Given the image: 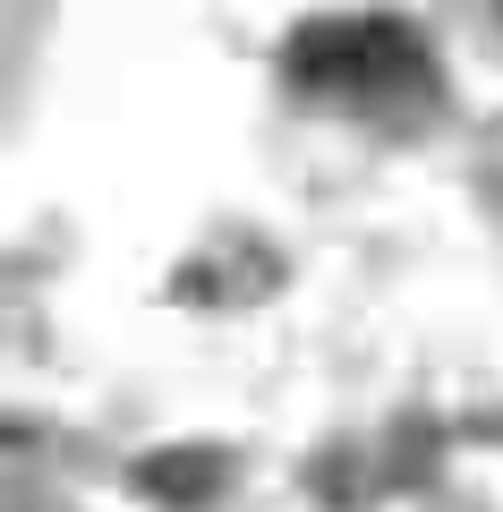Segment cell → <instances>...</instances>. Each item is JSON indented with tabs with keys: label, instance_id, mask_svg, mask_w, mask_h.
<instances>
[{
	"label": "cell",
	"instance_id": "1",
	"mask_svg": "<svg viewBox=\"0 0 503 512\" xmlns=\"http://www.w3.org/2000/svg\"><path fill=\"white\" fill-rule=\"evenodd\" d=\"M307 86H333V94H393V86H427V43L393 18H324L299 26L290 43Z\"/></svg>",
	"mask_w": 503,
	"mask_h": 512
}]
</instances>
